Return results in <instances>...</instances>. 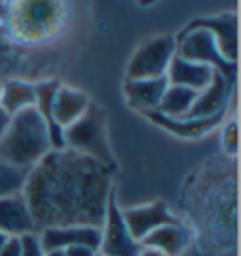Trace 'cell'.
I'll list each match as a JSON object with an SVG mask.
<instances>
[{
    "instance_id": "6da1fadb",
    "label": "cell",
    "mask_w": 241,
    "mask_h": 256,
    "mask_svg": "<svg viewBox=\"0 0 241 256\" xmlns=\"http://www.w3.org/2000/svg\"><path fill=\"white\" fill-rule=\"evenodd\" d=\"M112 184L110 166L72 149H51L26 172L21 194L36 232L62 226L102 228Z\"/></svg>"
},
{
    "instance_id": "7a4b0ae2",
    "label": "cell",
    "mask_w": 241,
    "mask_h": 256,
    "mask_svg": "<svg viewBox=\"0 0 241 256\" xmlns=\"http://www.w3.org/2000/svg\"><path fill=\"white\" fill-rule=\"evenodd\" d=\"M51 149L49 130L34 106L12 115L4 136L0 138V158L21 172L36 166Z\"/></svg>"
},
{
    "instance_id": "3957f363",
    "label": "cell",
    "mask_w": 241,
    "mask_h": 256,
    "mask_svg": "<svg viewBox=\"0 0 241 256\" xmlns=\"http://www.w3.org/2000/svg\"><path fill=\"white\" fill-rule=\"evenodd\" d=\"M64 147L112 168L113 154L108 142V117L100 106L90 102L80 119L64 128Z\"/></svg>"
},
{
    "instance_id": "277c9868",
    "label": "cell",
    "mask_w": 241,
    "mask_h": 256,
    "mask_svg": "<svg viewBox=\"0 0 241 256\" xmlns=\"http://www.w3.org/2000/svg\"><path fill=\"white\" fill-rule=\"evenodd\" d=\"M177 40L176 55L181 58L192 60V62L208 64L215 72L222 74L226 80L234 83L236 72H238V62L226 60L222 53L218 51V46L215 42V36L206 28H194L185 34H179Z\"/></svg>"
},
{
    "instance_id": "5b68a950",
    "label": "cell",
    "mask_w": 241,
    "mask_h": 256,
    "mask_svg": "<svg viewBox=\"0 0 241 256\" xmlns=\"http://www.w3.org/2000/svg\"><path fill=\"white\" fill-rule=\"evenodd\" d=\"M177 40L174 36H156L147 40L144 46L136 49L134 56L130 58L126 80H151V78H164L168 72L172 58L176 56Z\"/></svg>"
},
{
    "instance_id": "8992f818",
    "label": "cell",
    "mask_w": 241,
    "mask_h": 256,
    "mask_svg": "<svg viewBox=\"0 0 241 256\" xmlns=\"http://www.w3.org/2000/svg\"><path fill=\"white\" fill-rule=\"evenodd\" d=\"M142 243L136 241L124 222L122 209L115 200V194L110 196L106 220L102 224V241L98 254L102 256H140Z\"/></svg>"
},
{
    "instance_id": "52a82bcc",
    "label": "cell",
    "mask_w": 241,
    "mask_h": 256,
    "mask_svg": "<svg viewBox=\"0 0 241 256\" xmlns=\"http://www.w3.org/2000/svg\"><path fill=\"white\" fill-rule=\"evenodd\" d=\"M194 28H206L215 36L218 51L226 60L238 62V16L222 14L217 17H198L186 24L179 34H185Z\"/></svg>"
},
{
    "instance_id": "ba28073f",
    "label": "cell",
    "mask_w": 241,
    "mask_h": 256,
    "mask_svg": "<svg viewBox=\"0 0 241 256\" xmlns=\"http://www.w3.org/2000/svg\"><path fill=\"white\" fill-rule=\"evenodd\" d=\"M40 245L46 250L53 248H68L72 245H87V247L98 250L102 241V228L94 226H62V228H46L42 230Z\"/></svg>"
},
{
    "instance_id": "9c48e42d",
    "label": "cell",
    "mask_w": 241,
    "mask_h": 256,
    "mask_svg": "<svg viewBox=\"0 0 241 256\" xmlns=\"http://www.w3.org/2000/svg\"><path fill=\"white\" fill-rule=\"evenodd\" d=\"M124 216V222L128 226L132 238L142 243L145 236L160 228L164 224L177 222V218L170 213L168 206L164 202H153V204H147V206H140V208H130L122 211Z\"/></svg>"
},
{
    "instance_id": "30bf717a",
    "label": "cell",
    "mask_w": 241,
    "mask_h": 256,
    "mask_svg": "<svg viewBox=\"0 0 241 256\" xmlns=\"http://www.w3.org/2000/svg\"><path fill=\"white\" fill-rule=\"evenodd\" d=\"M0 232L8 238H23L36 234L28 204L21 192L0 196Z\"/></svg>"
},
{
    "instance_id": "8fae6325",
    "label": "cell",
    "mask_w": 241,
    "mask_h": 256,
    "mask_svg": "<svg viewBox=\"0 0 241 256\" xmlns=\"http://www.w3.org/2000/svg\"><path fill=\"white\" fill-rule=\"evenodd\" d=\"M145 117L149 120H153L154 124L162 126L164 130H168L172 134H176L179 138H202L208 132H211L213 128H217L226 115V110L215 113L211 117H185V119H170L166 115H162L158 112H145Z\"/></svg>"
},
{
    "instance_id": "7c38bea8",
    "label": "cell",
    "mask_w": 241,
    "mask_h": 256,
    "mask_svg": "<svg viewBox=\"0 0 241 256\" xmlns=\"http://www.w3.org/2000/svg\"><path fill=\"white\" fill-rule=\"evenodd\" d=\"M232 81L226 80L222 74L215 72L211 83L198 92V98L194 100L186 117H211L222 110H228V100L232 94Z\"/></svg>"
},
{
    "instance_id": "4fadbf2b",
    "label": "cell",
    "mask_w": 241,
    "mask_h": 256,
    "mask_svg": "<svg viewBox=\"0 0 241 256\" xmlns=\"http://www.w3.org/2000/svg\"><path fill=\"white\" fill-rule=\"evenodd\" d=\"M213 76H215V70L211 66L186 60V58H181L179 55L172 58L168 72H166L170 85L192 88V90H198V92L208 87L211 80H213Z\"/></svg>"
},
{
    "instance_id": "5bb4252c",
    "label": "cell",
    "mask_w": 241,
    "mask_h": 256,
    "mask_svg": "<svg viewBox=\"0 0 241 256\" xmlns=\"http://www.w3.org/2000/svg\"><path fill=\"white\" fill-rule=\"evenodd\" d=\"M168 78H151V80H126L124 92L128 98L130 108L140 113L156 112L162 96L168 88Z\"/></svg>"
},
{
    "instance_id": "9a60e30c",
    "label": "cell",
    "mask_w": 241,
    "mask_h": 256,
    "mask_svg": "<svg viewBox=\"0 0 241 256\" xmlns=\"http://www.w3.org/2000/svg\"><path fill=\"white\" fill-rule=\"evenodd\" d=\"M90 100L83 90L72 87L58 85L55 96H53V117L58 126L64 130L72 122L80 119L88 108Z\"/></svg>"
},
{
    "instance_id": "2e32d148",
    "label": "cell",
    "mask_w": 241,
    "mask_h": 256,
    "mask_svg": "<svg viewBox=\"0 0 241 256\" xmlns=\"http://www.w3.org/2000/svg\"><path fill=\"white\" fill-rule=\"evenodd\" d=\"M188 245V232L179 222L164 224L142 240V247L158 250L166 256H181Z\"/></svg>"
},
{
    "instance_id": "e0dca14e",
    "label": "cell",
    "mask_w": 241,
    "mask_h": 256,
    "mask_svg": "<svg viewBox=\"0 0 241 256\" xmlns=\"http://www.w3.org/2000/svg\"><path fill=\"white\" fill-rule=\"evenodd\" d=\"M58 83L56 81H44L34 85L36 90V110L44 119L46 126L49 130V138H51V147L53 149H66L64 147V130L58 126L53 117V96H55Z\"/></svg>"
},
{
    "instance_id": "ac0fdd59",
    "label": "cell",
    "mask_w": 241,
    "mask_h": 256,
    "mask_svg": "<svg viewBox=\"0 0 241 256\" xmlns=\"http://www.w3.org/2000/svg\"><path fill=\"white\" fill-rule=\"evenodd\" d=\"M196 98H198V90L179 87V85H168L156 112L170 119H185Z\"/></svg>"
},
{
    "instance_id": "d6986e66",
    "label": "cell",
    "mask_w": 241,
    "mask_h": 256,
    "mask_svg": "<svg viewBox=\"0 0 241 256\" xmlns=\"http://www.w3.org/2000/svg\"><path fill=\"white\" fill-rule=\"evenodd\" d=\"M32 106H36V90L30 83L14 80L0 88V108L10 115H16Z\"/></svg>"
},
{
    "instance_id": "ffe728a7",
    "label": "cell",
    "mask_w": 241,
    "mask_h": 256,
    "mask_svg": "<svg viewBox=\"0 0 241 256\" xmlns=\"http://www.w3.org/2000/svg\"><path fill=\"white\" fill-rule=\"evenodd\" d=\"M26 172L14 168L0 158V196H8L14 192H21Z\"/></svg>"
},
{
    "instance_id": "44dd1931",
    "label": "cell",
    "mask_w": 241,
    "mask_h": 256,
    "mask_svg": "<svg viewBox=\"0 0 241 256\" xmlns=\"http://www.w3.org/2000/svg\"><path fill=\"white\" fill-rule=\"evenodd\" d=\"M222 145H224V151L228 154H238L240 142H238V122L236 120L226 124L224 134H222Z\"/></svg>"
},
{
    "instance_id": "7402d4cb",
    "label": "cell",
    "mask_w": 241,
    "mask_h": 256,
    "mask_svg": "<svg viewBox=\"0 0 241 256\" xmlns=\"http://www.w3.org/2000/svg\"><path fill=\"white\" fill-rule=\"evenodd\" d=\"M21 256H44L38 234H26L21 238Z\"/></svg>"
},
{
    "instance_id": "603a6c76",
    "label": "cell",
    "mask_w": 241,
    "mask_h": 256,
    "mask_svg": "<svg viewBox=\"0 0 241 256\" xmlns=\"http://www.w3.org/2000/svg\"><path fill=\"white\" fill-rule=\"evenodd\" d=\"M0 256H21V238H8L0 248Z\"/></svg>"
},
{
    "instance_id": "cb8c5ba5",
    "label": "cell",
    "mask_w": 241,
    "mask_h": 256,
    "mask_svg": "<svg viewBox=\"0 0 241 256\" xmlns=\"http://www.w3.org/2000/svg\"><path fill=\"white\" fill-rule=\"evenodd\" d=\"M66 256H96L98 250L87 247V245H72V247L64 248Z\"/></svg>"
},
{
    "instance_id": "d4e9b609",
    "label": "cell",
    "mask_w": 241,
    "mask_h": 256,
    "mask_svg": "<svg viewBox=\"0 0 241 256\" xmlns=\"http://www.w3.org/2000/svg\"><path fill=\"white\" fill-rule=\"evenodd\" d=\"M140 256H166V254H162V252H158V250H153V248H144V247H142V252H140Z\"/></svg>"
},
{
    "instance_id": "484cf974",
    "label": "cell",
    "mask_w": 241,
    "mask_h": 256,
    "mask_svg": "<svg viewBox=\"0 0 241 256\" xmlns=\"http://www.w3.org/2000/svg\"><path fill=\"white\" fill-rule=\"evenodd\" d=\"M44 256H66V252L62 248H53V250H46Z\"/></svg>"
},
{
    "instance_id": "4316f807",
    "label": "cell",
    "mask_w": 241,
    "mask_h": 256,
    "mask_svg": "<svg viewBox=\"0 0 241 256\" xmlns=\"http://www.w3.org/2000/svg\"><path fill=\"white\" fill-rule=\"evenodd\" d=\"M6 241H8V236H6V234L0 232V248L4 247V243H6Z\"/></svg>"
},
{
    "instance_id": "83f0119b",
    "label": "cell",
    "mask_w": 241,
    "mask_h": 256,
    "mask_svg": "<svg viewBox=\"0 0 241 256\" xmlns=\"http://www.w3.org/2000/svg\"><path fill=\"white\" fill-rule=\"evenodd\" d=\"M140 2H142V4H144V6H147V4H153L154 0H140Z\"/></svg>"
},
{
    "instance_id": "f1b7e54d",
    "label": "cell",
    "mask_w": 241,
    "mask_h": 256,
    "mask_svg": "<svg viewBox=\"0 0 241 256\" xmlns=\"http://www.w3.org/2000/svg\"><path fill=\"white\" fill-rule=\"evenodd\" d=\"M96 256H102V254H96Z\"/></svg>"
}]
</instances>
